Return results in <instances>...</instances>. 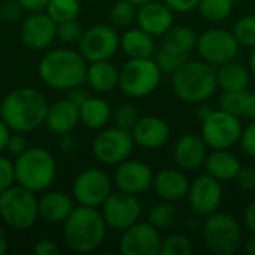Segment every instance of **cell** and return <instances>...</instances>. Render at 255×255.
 I'll list each match as a JSON object with an SVG mask.
<instances>
[{"label":"cell","instance_id":"6da1fadb","mask_svg":"<svg viewBox=\"0 0 255 255\" xmlns=\"http://www.w3.org/2000/svg\"><path fill=\"white\" fill-rule=\"evenodd\" d=\"M48 108L42 91L31 87L16 88L1 100L0 118L12 131L30 133L45 124Z\"/></svg>","mask_w":255,"mask_h":255},{"label":"cell","instance_id":"7a4b0ae2","mask_svg":"<svg viewBox=\"0 0 255 255\" xmlns=\"http://www.w3.org/2000/svg\"><path fill=\"white\" fill-rule=\"evenodd\" d=\"M88 61L81 52L58 48L46 52L39 61V76L51 88L70 91L87 79Z\"/></svg>","mask_w":255,"mask_h":255},{"label":"cell","instance_id":"3957f363","mask_svg":"<svg viewBox=\"0 0 255 255\" xmlns=\"http://www.w3.org/2000/svg\"><path fill=\"white\" fill-rule=\"evenodd\" d=\"M172 88L175 96L184 103H205L218 90L217 67L203 60L187 58L172 73Z\"/></svg>","mask_w":255,"mask_h":255},{"label":"cell","instance_id":"277c9868","mask_svg":"<svg viewBox=\"0 0 255 255\" xmlns=\"http://www.w3.org/2000/svg\"><path fill=\"white\" fill-rule=\"evenodd\" d=\"M63 224L64 244L73 253H93L106 238L108 224L97 208L79 205V208H75Z\"/></svg>","mask_w":255,"mask_h":255},{"label":"cell","instance_id":"5b68a950","mask_svg":"<svg viewBox=\"0 0 255 255\" xmlns=\"http://www.w3.org/2000/svg\"><path fill=\"white\" fill-rule=\"evenodd\" d=\"M15 182L33 193L48 190L57 176V161L54 155L40 148H27L16 155Z\"/></svg>","mask_w":255,"mask_h":255},{"label":"cell","instance_id":"8992f818","mask_svg":"<svg viewBox=\"0 0 255 255\" xmlns=\"http://www.w3.org/2000/svg\"><path fill=\"white\" fill-rule=\"evenodd\" d=\"M202 241L205 248L214 255L236 254L244 244L239 221L226 212H214L202 223Z\"/></svg>","mask_w":255,"mask_h":255},{"label":"cell","instance_id":"52a82bcc","mask_svg":"<svg viewBox=\"0 0 255 255\" xmlns=\"http://www.w3.org/2000/svg\"><path fill=\"white\" fill-rule=\"evenodd\" d=\"M37 199L33 191L12 185L1 193L0 197V217L15 230H28L39 218Z\"/></svg>","mask_w":255,"mask_h":255},{"label":"cell","instance_id":"ba28073f","mask_svg":"<svg viewBox=\"0 0 255 255\" xmlns=\"http://www.w3.org/2000/svg\"><path fill=\"white\" fill-rule=\"evenodd\" d=\"M161 82V70L154 58H130L120 69L121 91L134 99L152 94Z\"/></svg>","mask_w":255,"mask_h":255},{"label":"cell","instance_id":"9c48e42d","mask_svg":"<svg viewBox=\"0 0 255 255\" xmlns=\"http://www.w3.org/2000/svg\"><path fill=\"white\" fill-rule=\"evenodd\" d=\"M242 130L239 117L223 109H214L202 121L200 136L209 149H230L239 143Z\"/></svg>","mask_w":255,"mask_h":255},{"label":"cell","instance_id":"30bf717a","mask_svg":"<svg viewBox=\"0 0 255 255\" xmlns=\"http://www.w3.org/2000/svg\"><path fill=\"white\" fill-rule=\"evenodd\" d=\"M134 139L130 130L120 128L117 126L102 128L93 139L91 149L93 155L106 166H117L124 160L130 158Z\"/></svg>","mask_w":255,"mask_h":255},{"label":"cell","instance_id":"8fae6325","mask_svg":"<svg viewBox=\"0 0 255 255\" xmlns=\"http://www.w3.org/2000/svg\"><path fill=\"white\" fill-rule=\"evenodd\" d=\"M239 43L233 34L226 28H211L197 37L196 51L203 61L215 67L236 60Z\"/></svg>","mask_w":255,"mask_h":255},{"label":"cell","instance_id":"7c38bea8","mask_svg":"<svg viewBox=\"0 0 255 255\" xmlns=\"http://www.w3.org/2000/svg\"><path fill=\"white\" fill-rule=\"evenodd\" d=\"M121 36L117 27L108 24H96L84 30L79 40V52L88 63L111 60L120 49Z\"/></svg>","mask_w":255,"mask_h":255},{"label":"cell","instance_id":"4fadbf2b","mask_svg":"<svg viewBox=\"0 0 255 255\" xmlns=\"http://www.w3.org/2000/svg\"><path fill=\"white\" fill-rule=\"evenodd\" d=\"M100 208L108 227L121 232L136 224L142 217V205L137 196L121 190L112 191Z\"/></svg>","mask_w":255,"mask_h":255},{"label":"cell","instance_id":"5bb4252c","mask_svg":"<svg viewBox=\"0 0 255 255\" xmlns=\"http://www.w3.org/2000/svg\"><path fill=\"white\" fill-rule=\"evenodd\" d=\"M112 184L114 181L106 172L100 169H87L75 178L72 196L82 206L99 208L112 193Z\"/></svg>","mask_w":255,"mask_h":255},{"label":"cell","instance_id":"9a60e30c","mask_svg":"<svg viewBox=\"0 0 255 255\" xmlns=\"http://www.w3.org/2000/svg\"><path fill=\"white\" fill-rule=\"evenodd\" d=\"M187 200L191 211L197 217L205 218L220 209L223 203V185L218 179L203 173L190 182Z\"/></svg>","mask_w":255,"mask_h":255},{"label":"cell","instance_id":"2e32d148","mask_svg":"<svg viewBox=\"0 0 255 255\" xmlns=\"http://www.w3.org/2000/svg\"><path fill=\"white\" fill-rule=\"evenodd\" d=\"M160 230L152 224L140 223L123 230L120 239V253L123 255H158L161 247Z\"/></svg>","mask_w":255,"mask_h":255},{"label":"cell","instance_id":"e0dca14e","mask_svg":"<svg viewBox=\"0 0 255 255\" xmlns=\"http://www.w3.org/2000/svg\"><path fill=\"white\" fill-rule=\"evenodd\" d=\"M152 179H154V172L146 163L140 160H130V158L117 164L112 178L117 190L134 196L143 194L148 190H151Z\"/></svg>","mask_w":255,"mask_h":255},{"label":"cell","instance_id":"ac0fdd59","mask_svg":"<svg viewBox=\"0 0 255 255\" xmlns=\"http://www.w3.org/2000/svg\"><path fill=\"white\" fill-rule=\"evenodd\" d=\"M19 36L30 49H45L57 37V22L46 12H31L24 19Z\"/></svg>","mask_w":255,"mask_h":255},{"label":"cell","instance_id":"d6986e66","mask_svg":"<svg viewBox=\"0 0 255 255\" xmlns=\"http://www.w3.org/2000/svg\"><path fill=\"white\" fill-rule=\"evenodd\" d=\"M208 145L196 133L182 134L173 146V160L184 172H196L203 167L208 157Z\"/></svg>","mask_w":255,"mask_h":255},{"label":"cell","instance_id":"ffe728a7","mask_svg":"<svg viewBox=\"0 0 255 255\" xmlns=\"http://www.w3.org/2000/svg\"><path fill=\"white\" fill-rule=\"evenodd\" d=\"M131 136L137 146L154 151L164 146L169 142L170 127L167 121L160 117L155 115L139 117L137 123L131 128Z\"/></svg>","mask_w":255,"mask_h":255},{"label":"cell","instance_id":"44dd1931","mask_svg":"<svg viewBox=\"0 0 255 255\" xmlns=\"http://www.w3.org/2000/svg\"><path fill=\"white\" fill-rule=\"evenodd\" d=\"M173 10L163 1H148L137 6L136 24L151 36H163L173 27L175 18Z\"/></svg>","mask_w":255,"mask_h":255},{"label":"cell","instance_id":"7402d4cb","mask_svg":"<svg viewBox=\"0 0 255 255\" xmlns=\"http://www.w3.org/2000/svg\"><path fill=\"white\" fill-rule=\"evenodd\" d=\"M190 188V181L185 176L184 170L166 167L154 173L152 190L154 193L166 202H181L187 197Z\"/></svg>","mask_w":255,"mask_h":255},{"label":"cell","instance_id":"603a6c76","mask_svg":"<svg viewBox=\"0 0 255 255\" xmlns=\"http://www.w3.org/2000/svg\"><path fill=\"white\" fill-rule=\"evenodd\" d=\"M79 106H76L69 99L57 100L48 108L45 124L57 136L72 133L79 124Z\"/></svg>","mask_w":255,"mask_h":255},{"label":"cell","instance_id":"cb8c5ba5","mask_svg":"<svg viewBox=\"0 0 255 255\" xmlns=\"http://www.w3.org/2000/svg\"><path fill=\"white\" fill-rule=\"evenodd\" d=\"M241 167V160L232 154L230 149H211L203 164L205 172L220 182L235 181Z\"/></svg>","mask_w":255,"mask_h":255},{"label":"cell","instance_id":"d4e9b609","mask_svg":"<svg viewBox=\"0 0 255 255\" xmlns=\"http://www.w3.org/2000/svg\"><path fill=\"white\" fill-rule=\"evenodd\" d=\"M37 209L40 220L51 224H58L66 221V218L72 214L75 206L69 194L63 191H49L39 199Z\"/></svg>","mask_w":255,"mask_h":255},{"label":"cell","instance_id":"484cf974","mask_svg":"<svg viewBox=\"0 0 255 255\" xmlns=\"http://www.w3.org/2000/svg\"><path fill=\"white\" fill-rule=\"evenodd\" d=\"M120 48L128 58H152L155 52L154 36L139 27H128L121 34Z\"/></svg>","mask_w":255,"mask_h":255},{"label":"cell","instance_id":"4316f807","mask_svg":"<svg viewBox=\"0 0 255 255\" xmlns=\"http://www.w3.org/2000/svg\"><path fill=\"white\" fill-rule=\"evenodd\" d=\"M85 82L96 93H111L120 85V70L109 60L90 63Z\"/></svg>","mask_w":255,"mask_h":255},{"label":"cell","instance_id":"83f0119b","mask_svg":"<svg viewBox=\"0 0 255 255\" xmlns=\"http://www.w3.org/2000/svg\"><path fill=\"white\" fill-rule=\"evenodd\" d=\"M251 70L242 63L233 60L217 67L218 88L223 91H244L251 85Z\"/></svg>","mask_w":255,"mask_h":255},{"label":"cell","instance_id":"f1b7e54d","mask_svg":"<svg viewBox=\"0 0 255 255\" xmlns=\"http://www.w3.org/2000/svg\"><path fill=\"white\" fill-rule=\"evenodd\" d=\"M81 123L91 130H102L112 120V108L102 97H88L79 106Z\"/></svg>","mask_w":255,"mask_h":255},{"label":"cell","instance_id":"f546056e","mask_svg":"<svg viewBox=\"0 0 255 255\" xmlns=\"http://www.w3.org/2000/svg\"><path fill=\"white\" fill-rule=\"evenodd\" d=\"M161 37V46L164 49L188 57V54L196 49L199 36L190 25H173Z\"/></svg>","mask_w":255,"mask_h":255},{"label":"cell","instance_id":"4dcf8cb0","mask_svg":"<svg viewBox=\"0 0 255 255\" xmlns=\"http://www.w3.org/2000/svg\"><path fill=\"white\" fill-rule=\"evenodd\" d=\"M179 214L172 202H160L154 205L148 214V223L152 224L157 230H170L176 226Z\"/></svg>","mask_w":255,"mask_h":255},{"label":"cell","instance_id":"1f68e13d","mask_svg":"<svg viewBox=\"0 0 255 255\" xmlns=\"http://www.w3.org/2000/svg\"><path fill=\"white\" fill-rule=\"evenodd\" d=\"M233 1L235 0H200L197 10L205 19L211 22H220L232 15Z\"/></svg>","mask_w":255,"mask_h":255},{"label":"cell","instance_id":"d6a6232c","mask_svg":"<svg viewBox=\"0 0 255 255\" xmlns=\"http://www.w3.org/2000/svg\"><path fill=\"white\" fill-rule=\"evenodd\" d=\"M45 10L58 24L76 19L81 12V3L79 0H49Z\"/></svg>","mask_w":255,"mask_h":255},{"label":"cell","instance_id":"836d02e7","mask_svg":"<svg viewBox=\"0 0 255 255\" xmlns=\"http://www.w3.org/2000/svg\"><path fill=\"white\" fill-rule=\"evenodd\" d=\"M136 12H137V6L128 0H118L111 12H109V18L114 27L117 28H128L131 27L133 22H136Z\"/></svg>","mask_w":255,"mask_h":255},{"label":"cell","instance_id":"e575fe53","mask_svg":"<svg viewBox=\"0 0 255 255\" xmlns=\"http://www.w3.org/2000/svg\"><path fill=\"white\" fill-rule=\"evenodd\" d=\"M194 251L193 242L187 235L172 233L161 241L160 254L161 255H191Z\"/></svg>","mask_w":255,"mask_h":255},{"label":"cell","instance_id":"d590c367","mask_svg":"<svg viewBox=\"0 0 255 255\" xmlns=\"http://www.w3.org/2000/svg\"><path fill=\"white\" fill-rule=\"evenodd\" d=\"M232 31L241 46L255 48V15H245L239 18Z\"/></svg>","mask_w":255,"mask_h":255},{"label":"cell","instance_id":"8d00e7d4","mask_svg":"<svg viewBox=\"0 0 255 255\" xmlns=\"http://www.w3.org/2000/svg\"><path fill=\"white\" fill-rule=\"evenodd\" d=\"M139 120V112H137V108L130 103V102H124V103H120L117 108L112 109V121H114V126L120 127V128H124V130H130L134 127V124L137 123Z\"/></svg>","mask_w":255,"mask_h":255},{"label":"cell","instance_id":"74e56055","mask_svg":"<svg viewBox=\"0 0 255 255\" xmlns=\"http://www.w3.org/2000/svg\"><path fill=\"white\" fill-rule=\"evenodd\" d=\"M247 94H248V90H244V91H223L221 96H220L218 106H220V109L242 118Z\"/></svg>","mask_w":255,"mask_h":255},{"label":"cell","instance_id":"f35d334b","mask_svg":"<svg viewBox=\"0 0 255 255\" xmlns=\"http://www.w3.org/2000/svg\"><path fill=\"white\" fill-rule=\"evenodd\" d=\"M154 61L157 63V66L160 67L161 73H173L185 60L187 57L185 55H179V54H175L172 51H167L164 49L163 46H160L158 49H155L154 55H152Z\"/></svg>","mask_w":255,"mask_h":255},{"label":"cell","instance_id":"ab89813d","mask_svg":"<svg viewBox=\"0 0 255 255\" xmlns=\"http://www.w3.org/2000/svg\"><path fill=\"white\" fill-rule=\"evenodd\" d=\"M84 34L82 25L76 19L57 24V37L64 43H79Z\"/></svg>","mask_w":255,"mask_h":255},{"label":"cell","instance_id":"60d3db41","mask_svg":"<svg viewBox=\"0 0 255 255\" xmlns=\"http://www.w3.org/2000/svg\"><path fill=\"white\" fill-rule=\"evenodd\" d=\"M13 182H15V164L9 158L0 155V193L12 187Z\"/></svg>","mask_w":255,"mask_h":255},{"label":"cell","instance_id":"b9f144b4","mask_svg":"<svg viewBox=\"0 0 255 255\" xmlns=\"http://www.w3.org/2000/svg\"><path fill=\"white\" fill-rule=\"evenodd\" d=\"M239 143H241L242 151L248 157L255 158V121H250V124L242 130Z\"/></svg>","mask_w":255,"mask_h":255},{"label":"cell","instance_id":"7bdbcfd3","mask_svg":"<svg viewBox=\"0 0 255 255\" xmlns=\"http://www.w3.org/2000/svg\"><path fill=\"white\" fill-rule=\"evenodd\" d=\"M22 10L24 9L18 0H6L0 6V18L6 22H13L19 18Z\"/></svg>","mask_w":255,"mask_h":255},{"label":"cell","instance_id":"ee69618b","mask_svg":"<svg viewBox=\"0 0 255 255\" xmlns=\"http://www.w3.org/2000/svg\"><path fill=\"white\" fill-rule=\"evenodd\" d=\"M235 181L239 188L245 191H253L255 190V169L251 166H242Z\"/></svg>","mask_w":255,"mask_h":255},{"label":"cell","instance_id":"f6af8a7d","mask_svg":"<svg viewBox=\"0 0 255 255\" xmlns=\"http://www.w3.org/2000/svg\"><path fill=\"white\" fill-rule=\"evenodd\" d=\"M6 149L13 154V155H19L21 152H24L27 149V140L24 137V133H19V131H13L9 139H7V145H6Z\"/></svg>","mask_w":255,"mask_h":255},{"label":"cell","instance_id":"bcb514c9","mask_svg":"<svg viewBox=\"0 0 255 255\" xmlns=\"http://www.w3.org/2000/svg\"><path fill=\"white\" fill-rule=\"evenodd\" d=\"M166 3L173 12L178 13H188L194 9H197V4L200 0H161Z\"/></svg>","mask_w":255,"mask_h":255},{"label":"cell","instance_id":"7dc6e473","mask_svg":"<svg viewBox=\"0 0 255 255\" xmlns=\"http://www.w3.org/2000/svg\"><path fill=\"white\" fill-rule=\"evenodd\" d=\"M33 253L36 255H58L60 248L55 241L52 239H40L33 248Z\"/></svg>","mask_w":255,"mask_h":255},{"label":"cell","instance_id":"c3c4849f","mask_svg":"<svg viewBox=\"0 0 255 255\" xmlns=\"http://www.w3.org/2000/svg\"><path fill=\"white\" fill-rule=\"evenodd\" d=\"M24 10L31 12H43L49 3V0H18Z\"/></svg>","mask_w":255,"mask_h":255},{"label":"cell","instance_id":"681fc988","mask_svg":"<svg viewBox=\"0 0 255 255\" xmlns=\"http://www.w3.org/2000/svg\"><path fill=\"white\" fill-rule=\"evenodd\" d=\"M244 223H245L247 230L251 235H255V200L247 206L245 214H244Z\"/></svg>","mask_w":255,"mask_h":255},{"label":"cell","instance_id":"f907efd6","mask_svg":"<svg viewBox=\"0 0 255 255\" xmlns=\"http://www.w3.org/2000/svg\"><path fill=\"white\" fill-rule=\"evenodd\" d=\"M242 118H247L250 121H255V93L248 91L245 106H244V112H242Z\"/></svg>","mask_w":255,"mask_h":255},{"label":"cell","instance_id":"816d5d0a","mask_svg":"<svg viewBox=\"0 0 255 255\" xmlns=\"http://www.w3.org/2000/svg\"><path fill=\"white\" fill-rule=\"evenodd\" d=\"M90 96L84 91V90H79V87L78 88H73V90H70V94L67 96V99L70 100V102H73L76 106H81L87 99H88Z\"/></svg>","mask_w":255,"mask_h":255},{"label":"cell","instance_id":"f5cc1de1","mask_svg":"<svg viewBox=\"0 0 255 255\" xmlns=\"http://www.w3.org/2000/svg\"><path fill=\"white\" fill-rule=\"evenodd\" d=\"M10 136V128L6 126V123L0 118V154L6 149L7 139Z\"/></svg>","mask_w":255,"mask_h":255},{"label":"cell","instance_id":"db71d44e","mask_svg":"<svg viewBox=\"0 0 255 255\" xmlns=\"http://www.w3.org/2000/svg\"><path fill=\"white\" fill-rule=\"evenodd\" d=\"M60 146H61V149H63V151L70 152V151H75V148H76V142H75V139L70 136V133H67V134H63V136H61Z\"/></svg>","mask_w":255,"mask_h":255},{"label":"cell","instance_id":"11a10c76","mask_svg":"<svg viewBox=\"0 0 255 255\" xmlns=\"http://www.w3.org/2000/svg\"><path fill=\"white\" fill-rule=\"evenodd\" d=\"M242 248L247 255H255V235H251L248 239L244 241Z\"/></svg>","mask_w":255,"mask_h":255},{"label":"cell","instance_id":"9f6ffc18","mask_svg":"<svg viewBox=\"0 0 255 255\" xmlns=\"http://www.w3.org/2000/svg\"><path fill=\"white\" fill-rule=\"evenodd\" d=\"M214 109L211 108V106H208V105H205V103H199V108H197V118L200 120V121H203L205 118H208V115L212 112Z\"/></svg>","mask_w":255,"mask_h":255},{"label":"cell","instance_id":"6f0895ef","mask_svg":"<svg viewBox=\"0 0 255 255\" xmlns=\"http://www.w3.org/2000/svg\"><path fill=\"white\" fill-rule=\"evenodd\" d=\"M7 251V238L3 229L0 227V255H4Z\"/></svg>","mask_w":255,"mask_h":255},{"label":"cell","instance_id":"680465c9","mask_svg":"<svg viewBox=\"0 0 255 255\" xmlns=\"http://www.w3.org/2000/svg\"><path fill=\"white\" fill-rule=\"evenodd\" d=\"M248 67H250V70H251V75H253V78L255 79V48H253V52H251V55H250V63H248Z\"/></svg>","mask_w":255,"mask_h":255},{"label":"cell","instance_id":"91938a15","mask_svg":"<svg viewBox=\"0 0 255 255\" xmlns=\"http://www.w3.org/2000/svg\"><path fill=\"white\" fill-rule=\"evenodd\" d=\"M128 1L134 3L136 6H140V4H143V3H148V1H152V0H128Z\"/></svg>","mask_w":255,"mask_h":255},{"label":"cell","instance_id":"94428289","mask_svg":"<svg viewBox=\"0 0 255 255\" xmlns=\"http://www.w3.org/2000/svg\"><path fill=\"white\" fill-rule=\"evenodd\" d=\"M0 109H1V99H0Z\"/></svg>","mask_w":255,"mask_h":255},{"label":"cell","instance_id":"6125c7cd","mask_svg":"<svg viewBox=\"0 0 255 255\" xmlns=\"http://www.w3.org/2000/svg\"><path fill=\"white\" fill-rule=\"evenodd\" d=\"M0 197H1V193H0Z\"/></svg>","mask_w":255,"mask_h":255}]
</instances>
